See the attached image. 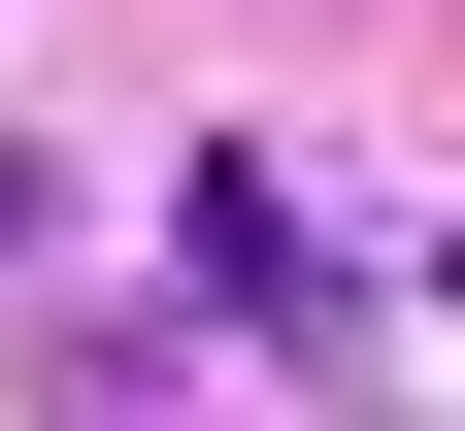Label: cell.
I'll return each mask as SVG.
<instances>
[{
	"instance_id": "cell-1",
	"label": "cell",
	"mask_w": 465,
	"mask_h": 431,
	"mask_svg": "<svg viewBox=\"0 0 465 431\" xmlns=\"http://www.w3.org/2000/svg\"><path fill=\"white\" fill-rule=\"evenodd\" d=\"M0 232H34V166H0Z\"/></svg>"
}]
</instances>
